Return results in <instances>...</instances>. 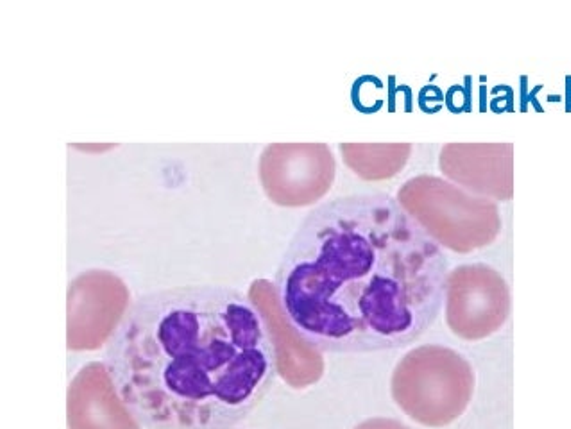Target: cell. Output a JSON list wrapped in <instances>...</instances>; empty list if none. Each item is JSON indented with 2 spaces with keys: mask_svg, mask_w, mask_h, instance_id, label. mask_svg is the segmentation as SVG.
I'll list each match as a JSON object with an SVG mask.
<instances>
[{
  "mask_svg": "<svg viewBox=\"0 0 571 429\" xmlns=\"http://www.w3.org/2000/svg\"><path fill=\"white\" fill-rule=\"evenodd\" d=\"M442 245L385 191L324 200L298 225L274 292L288 326L320 353L406 347L444 306Z\"/></svg>",
  "mask_w": 571,
  "mask_h": 429,
  "instance_id": "cell-1",
  "label": "cell"
},
{
  "mask_svg": "<svg viewBox=\"0 0 571 429\" xmlns=\"http://www.w3.org/2000/svg\"><path fill=\"white\" fill-rule=\"evenodd\" d=\"M118 403L144 429H233L278 376L264 313L226 285H179L129 302L104 351Z\"/></svg>",
  "mask_w": 571,
  "mask_h": 429,
  "instance_id": "cell-2",
  "label": "cell"
},
{
  "mask_svg": "<svg viewBox=\"0 0 571 429\" xmlns=\"http://www.w3.org/2000/svg\"><path fill=\"white\" fill-rule=\"evenodd\" d=\"M446 322L455 335L480 340L492 335L510 315V290L502 274L486 263L460 265L448 274Z\"/></svg>",
  "mask_w": 571,
  "mask_h": 429,
  "instance_id": "cell-3",
  "label": "cell"
},
{
  "mask_svg": "<svg viewBox=\"0 0 571 429\" xmlns=\"http://www.w3.org/2000/svg\"><path fill=\"white\" fill-rule=\"evenodd\" d=\"M260 175L276 204L306 206L330 190L335 157L324 143H274L262 154Z\"/></svg>",
  "mask_w": 571,
  "mask_h": 429,
  "instance_id": "cell-4",
  "label": "cell"
},
{
  "mask_svg": "<svg viewBox=\"0 0 571 429\" xmlns=\"http://www.w3.org/2000/svg\"><path fill=\"white\" fill-rule=\"evenodd\" d=\"M446 175L469 190L496 197H512V145H446L440 156Z\"/></svg>",
  "mask_w": 571,
  "mask_h": 429,
  "instance_id": "cell-5",
  "label": "cell"
}]
</instances>
